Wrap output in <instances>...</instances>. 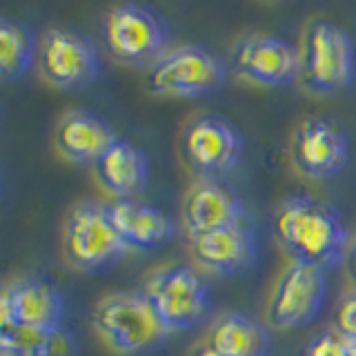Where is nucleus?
Masks as SVG:
<instances>
[{
  "label": "nucleus",
  "instance_id": "obj_1",
  "mask_svg": "<svg viewBox=\"0 0 356 356\" xmlns=\"http://www.w3.org/2000/svg\"><path fill=\"white\" fill-rule=\"evenodd\" d=\"M272 232L289 259L325 272L348 259L352 248L341 211L312 194L287 196L274 211Z\"/></svg>",
  "mask_w": 356,
  "mask_h": 356
},
{
  "label": "nucleus",
  "instance_id": "obj_2",
  "mask_svg": "<svg viewBox=\"0 0 356 356\" xmlns=\"http://www.w3.org/2000/svg\"><path fill=\"white\" fill-rule=\"evenodd\" d=\"M127 243L109 216L107 203L83 200L70 209L63 227L65 259L78 272H109L127 254Z\"/></svg>",
  "mask_w": 356,
  "mask_h": 356
},
{
  "label": "nucleus",
  "instance_id": "obj_3",
  "mask_svg": "<svg viewBox=\"0 0 356 356\" xmlns=\"http://www.w3.org/2000/svg\"><path fill=\"white\" fill-rule=\"evenodd\" d=\"M356 74L354 42L341 25L325 18L312 20L300 44V85L330 96L348 89Z\"/></svg>",
  "mask_w": 356,
  "mask_h": 356
},
{
  "label": "nucleus",
  "instance_id": "obj_4",
  "mask_svg": "<svg viewBox=\"0 0 356 356\" xmlns=\"http://www.w3.org/2000/svg\"><path fill=\"white\" fill-rule=\"evenodd\" d=\"M92 321L109 348L127 356L154 352L170 334L143 292H118L100 298Z\"/></svg>",
  "mask_w": 356,
  "mask_h": 356
},
{
  "label": "nucleus",
  "instance_id": "obj_5",
  "mask_svg": "<svg viewBox=\"0 0 356 356\" xmlns=\"http://www.w3.org/2000/svg\"><path fill=\"white\" fill-rule=\"evenodd\" d=\"M229 65L205 44H181L165 51L145 76L147 89L156 96L203 98L225 85Z\"/></svg>",
  "mask_w": 356,
  "mask_h": 356
},
{
  "label": "nucleus",
  "instance_id": "obj_6",
  "mask_svg": "<svg viewBox=\"0 0 356 356\" xmlns=\"http://www.w3.org/2000/svg\"><path fill=\"white\" fill-rule=\"evenodd\" d=\"M103 36L109 54L127 67H149L165 54L170 27L149 5L125 3L107 11Z\"/></svg>",
  "mask_w": 356,
  "mask_h": 356
},
{
  "label": "nucleus",
  "instance_id": "obj_7",
  "mask_svg": "<svg viewBox=\"0 0 356 356\" xmlns=\"http://www.w3.org/2000/svg\"><path fill=\"white\" fill-rule=\"evenodd\" d=\"M143 294L167 332L192 330L211 309L209 287L189 265H170L154 272L145 283Z\"/></svg>",
  "mask_w": 356,
  "mask_h": 356
},
{
  "label": "nucleus",
  "instance_id": "obj_8",
  "mask_svg": "<svg viewBox=\"0 0 356 356\" xmlns=\"http://www.w3.org/2000/svg\"><path fill=\"white\" fill-rule=\"evenodd\" d=\"M181 154L198 178H225L243 161L245 138L232 120L198 114L183 127Z\"/></svg>",
  "mask_w": 356,
  "mask_h": 356
},
{
  "label": "nucleus",
  "instance_id": "obj_9",
  "mask_svg": "<svg viewBox=\"0 0 356 356\" xmlns=\"http://www.w3.org/2000/svg\"><path fill=\"white\" fill-rule=\"evenodd\" d=\"M38 72L58 89H83L100 74V54L94 40L72 27H51L40 36Z\"/></svg>",
  "mask_w": 356,
  "mask_h": 356
},
{
  "label": "nucleus",
  "instance_id": "obj_10",
  "mask_svg": "<svg viewBox=\"0 0 356 356\" xmlns=\"http://www.w3.org/2000/svg\"><path fill=\"white\" fill-rule=\"evenodd\" d=\"M229 72L265 87L292 85L300 81V47L272 33H245L232 49Z\"/></svg>",
  "mask_w": 356,
  "mask_h": 356
},
{
  "label": "nucleus",
  "instance_id": "obj_11",
  "mask_svg": "<svg viewBox=\"0 0 356 356\" xmlns=\"http://www.w3.org/2000/svg\"><path fill=\"white\" fill-rule=\"evenodd\" d=\"M327 296V274L316 265L292 261L278 278L267 305V321L276 330H296L316 318Z\"/></svg>",
  "mask_w": 356,
  "mask_h": 356
},
{
  "label": "nucleus",
  "instance_id": "obj_12",
  "mask_svg": "<svg viewBox=\"0 0 356 356\" xmlns=\"http://www.w3.org/2000/svg\"><path fill=\"white\" fill-rule=\"evenodd\" d=\"M63 312L60 289L42 274L11 278L0 294V325L14 323L33 330H56L63 325Z\"/></svg>",
  "mask_w": 356,
  "mask_h": 356
},
{
  "label": "nucleus",
  "instance_id": "obj_13",
  "mask_svg": "<svg viewBox=\"0 0 356 356\" xmlns=\"http://www.w3.org/2000/svg\"><path fill=\"white\" fill-rule=\"evenodd\" d=\"M289 156L296 170L309 178L337 176L350 159L348 134L327 118H305L294 129Z\"/></svg>",
  "mask_w": 356,
  "mask_h": 356
},
{
  "label": "nucleus",
  "instance_id": "obj_14",
  "mask_svg": "<svg viewBox=\"0 0 356 356\" xmlns=\"http://www.w3.org/2000/svg\"><path fill=\"white\" fill-rule=\"evenodd\" d=\"M181 222L194 238L245 222V205L225 178H196L183 196Z\"/></svg>",
  "mask_w": 356,
  "mask_h": 356
},
{
  "label": "nucleus",
  "instance_id": "obj_15",
  "mask_svg": "<svg viewBox=\"0 0 356 356\" xmlns=\"http://www.w3.org/2000/svg\"><path fill=\"white\" fill-rule=\"evenodd\" d=\"M107 209L129 250L152 252L176 234V220L170 211L140 198H114L107 203Z\"/></svg>",
  "mask_w": 356,
  "mask_h": 356
},
{
  "label": "nucleus",
  "instance_id": "obj_16",
  "mask_svg": "<svg viewBox=\"0 0 356 356\" xmlns=\"http://www.w3.org/2000/svg\"><path fill=\"white\" fill-rule=\"evenodd\" d=\"M189 250L200 267L220 276H238L256 259L254 234L245 222L189 238Z\"/></svg>",
  "mask_w": 356,
  "mask_h": 356
},
{
  "label": "nucleus",
  "instance_id": "obj_17",
  "mask_svg": "<svg viewBox=\"0 0 356 356\" xmlns=\"http://www.w3.org/2000/svg\"><path fill=\"white\" fill-rule=\"evenodd\" d=\"M54 140L65 159L94 167L118 136L107 118L89 109H72L58 120Z\"/></svg>",
  "mask_w": 356,
  "mask_h": 356
},
{
  "label": "nucleus",
  "instance_id": "obj_18",
  "mask_svg": "<svg viewBox=\"0 0 356 356\" xmlns=\"http://www.w3.org/2000/svg\"><path fill=\"white\" fill-rule=\"evenodd\" d=\"M100 187L114 198H136L147 185V156L136 143L118 138L94 165Z\"/></svg>",
  "mask_w": 356,
  "mask_h": 356
},
{
  "label": "nucleus",
  "instance_id": "obj_19",
  "mask_svg": "<svg viewBox=\"0 0 356 356\" xmlns=\"http://www.w3.org/2000/svg\"><path fill=\"white\" fill-rule=\"evenodd\" d=\"M207 345L225 356H265L270 350V334L254 316L227 312L214 321Z\"/></svg>",
  "mask_w": 356,
  "mask_h": 356
},
{
  "label": "nucleus",
  "instance_id": "obj_20",
  "mask_svg": "<svg viewBox=\"0 0 356 356\" xmlns=\"http://www.w3.org/2000/svg\"><path fill=\"white\" fill-rule=\"evenodd\" d=\"M40 40L25 20L0 16V78L5 83L18 81L38 60Z\"/></svg>",
  "mask_w": 356,
  "mask_h": 356
},
{
  "label": "nucleus",
  "instance_id": "obj_21",
  "mask_svg": "<svg viewBox=\"0 0 356 356\" xmlns=\"http://www.w3.org/2000/svg\"><path fill=\"white\" fill-rule=\"evenodd\" d=\"M303 356H356V343L330 327L309 341Z\"/></svg>",
  "mask_w": 356,
  "mask_h": 356
},
{
  "label": "nucleus",
  "instance_id": "obj_22",
  "mask_svg": "<svg viewBox=\"0 0 356 356\" xmlns=\"http://www.w3.org/2000/svg\"><path fill=\"white\" fill-rule=\"evenodd\" d=\"M78 343L76 337L67 327H56L44 332V337L33 356H76Z\"/></svg>",
  "mask_w": 356,
  "mask_h": 356
},
{
  "label": "nucleus",
  "instance_id": "obj_23",
  "mask_svg": "<svg viewBox=\"0 0 356 356\" xmlns=\"http://www.w3.org/2000/svg\"><path fill=\"white\" fill-rule=\"evenodd\" d=\"M334 330L356 343V287L343 294L337 309H334Z\"/></svg>",
  "mask_w": 356,
  "mask_h": 356
},
{
  "label": "nucleus",
  "instance_id": "obj_24",
  "mask_svg": "<svg viewBox=\"0 0 356 356\" xmlns=\"http://www.w3.org/2000/svg\"><path fill=\"white\" fill-rule=\"evenodd\" d=\"M348 265H350V276H352V281L356 285V238L352 241V248L348 252Z\"/></svg>",
  "mask_w": 356,
  "mask_h": 356
},
{
  "label": "nucleus",
  "instance_id": "obj_25",
  "mask_svg": "<svg viewBox=\"0 0 356 356\" xmlns=\"http://www.w3.org/2000/svg\"><path fill=\"white\" fill-rule=\"evenodd\" d=\"M196 356H225V354H220V352H216L214 348H209V345H203L198 352H196Z\"/></svg>",
  "mask_w": 356,
  "mask_h": 356
}]
</instances>
